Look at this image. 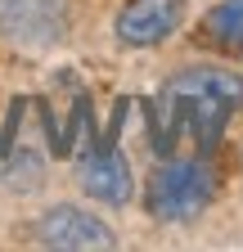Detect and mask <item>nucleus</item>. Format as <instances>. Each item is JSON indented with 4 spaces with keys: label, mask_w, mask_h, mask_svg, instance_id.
Wrapping results in <instances>:
<instances>
[{
    "label": "nucleus",
    "mask_w": 243,
    "mask_h": 252,
    "mask_svg": "<svg viewBox=\"0 0 243 252\" xmlns=\"http://www.w3.org/2000/svg\"><path fill=\"white\" fill-rule=\"evenodd\" d=\"M167 104H171V126L194 131V140L203 149H212L221 140L230 113L243 104V77L225 72V68H194L180 72L167 86Z\"/></svg>",
    "instance_id": "obj_1"
},
{
    "label": "nucleus",
    "mask_w": 243,
    "mask_h": 252,
    "mask_svg": "<svg viewBox=\"0 0 243 252\" xmlns=\"http://www.w3.org/2000/svg\"><path fill=\"white\" fill-rule=\"evenodd\" d=\"M216 194V176L203 158H180L153 171L149 180V212L167 225H185V220L203 216V207Z\"/></svg>",
    "instance_id": "obj_2"
},
{
    "label": "nucleus",
    "mask_w": 243,
    "mask_h": 252,
    "mask_svg": "<svg viewBox=\"0 0 243 252\" xmlns=\"http://www.w3.org/2000/svg\"><path fill=\"white\" fill-rule=\"evenodd\" d=\"M36 239L45 248H59V252H104V248H113V230L95 212L72 207V203L50 207L36 220Z\"/></svg>",
    "instance_id": "obj_3"
},
{
    "label": "nucleus",
    "mask_w": 243,
    "mask_h": 252,
    "mask_svg": "<svg viewBox=\"0 0 243 252\" xmlns=\"http://www.w3.org/2000/svg\"><path fill=\"white\" fill-rule=\"evenodd\" d=\"M0 36L14 45H50L63 36L59 0H0Z\"/></svg>",
    "instance_id": "obj_4"
},
{
    "label": "nucleus",
    "mask_w": 243,
    "mask_h": 252,
    "mask_svg": "<svg viewBox=\"0 0 243 252\" xmlns=\"http://www.w3.org/2000/svg\"><path fill=\"white\" fill-rule=\"evenodd\" d=\"M180 9H185L180 0H126L117 14V41L131 50L158 45L180 27Z\"/></svg>",
    "instance_id": "obj_5"
},
{
    "label": "nucleus",
    "mask_w": 243,
    "mask_h": 252,
    "mask_svg": "<svg viewBox=\"0 0 243 252\" xmlns=\"http://www.w3.org/2000/svg\"><path fill=\"white\" fill-rule=\"evenodd\" d=\"M77 176H81V189H86L90 198L113 203V207L131 203V167L117 158V149H113V144L95 149V158H86Z\"/></svg>",
    "instance_id": "obj_6"
},
{
    "label": "nucleus",
    "mask_w": 243,
    "mask_h": 252,
    "mask_svg": "<svg viewBox=\"0 0 243 252\" xmlns=\"http://www.w3.org/2000/svg\"><path fill=\"white\" fill-rule=\"evenodd\" d=\"M203 41L212 50H221V54L243 59V0H221L203 18Z\"/></svg>",
    "instance_id": "obj_7"
},
{
    "label": "nucleus",
    "mask_w": 243,
    "mask_h": 252,
    "mask_svg": "<svg viewBox=\"0 0 243 252\" xmlns=\"http://www.w3.org/2000/svg\"><path fill=\"white\" fill-rule=\"evenodd\" d=\"M36 176H41V162H36L27 149H18V153H14V162L5 167V185H9V189H18V194H32Z\"/></svg>",
    "instance_id": "obj_8"
}]
</instances>
